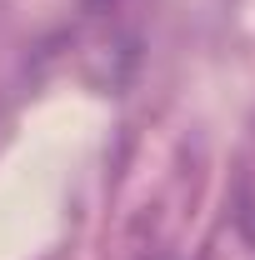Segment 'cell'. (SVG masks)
I'll use <instances>...</instances> for the list:
<instances>
[{"instance_id":"6da1fadb","label":"cell","mask_w":255,"mask_h":260,"mask_svg":"<svg viewBox=\"0 0 255 260\" xmlns=\"http://www.w3.org/2000/svg\"><path fill=\"white\" fill-rule=\"evenodd\" d=\"M90 10H110V5H120V0H85Z\"/></svg>"}]
</instances>
